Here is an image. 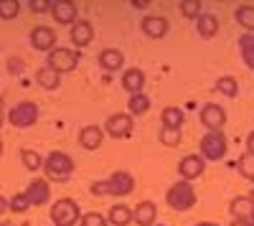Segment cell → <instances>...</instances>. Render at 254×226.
<instances>
[{
    "mask_svg": "<svg viewBox=\"0 0 254 226\" xmlns=\"http://www.w3.org/2000/svg\"><path fill=\"white\" fill-rule=\"evenodd\" d=\"M51 15L61 26H74L79 20V8L71 0H51Z\"/></svg>",
    "mask_w": 254,
    "mask_h": 226,
    "instance_id": "10",
    "label": "cell"
},
{
    "mask_svg": "<svg viewBox=\"0 0 254 226\" xmlns=\"http://www.w3.org/2000/svg\"><path fill=\"white\" fill-rule=\"evenodd\" d=\"M234 18H237V23H239L244 31H254V5H249V3L237 5Z\"/></svg>",
    "mask_w": 254,
    "mask_h": 226,
    "instance_id": "25",
    "label": "cell"
},
{
    "mask_svg": "<svg viewBox=\"0 0 254 226\" xmlns=\"http://www.w3.org/2000/svg\"><path fill=\"white\" fill-rule=\"evenodd\" d=\"M203 170H206V160L201 155H186L178 163V175H181V180H188V183L201 178Z\"/></svg>",
    "mask_w": 254,
    "mask_h": 226,
    "instance_id": "12",
    "label": "cell"
},
{
    "mask_svg": "<svg viewBox=\"0 0 254 226\" xmlns=\"http://www.w3.org/2000/svg\"><path fill=\"white\" fill-rule=\"evenodd\" d=\"M155 219H158V206L153 201H140L132 209V221L137 226H155Z\"/></svg>",
    "mask_w": 254,
    "mask_h": 226,
    "instance_id": "15",
    "label": "cell"
},
{
    "mask_svg": "<svg viewBox=\"0 0 254 226\" xmlns=\"http://www.w3.org/2000/svg\"><path fill=\"white\" fill-rule=\"evenodd\" d=\"M140 28H142V33H145L147 38H163L171 26H168V20H165L163 15H145L142 23H140Z\"/></svg>",
    "mask_w": 254,
    "mask_h": 226,
    "instance_id": "16",
    "label": "cell"
},
{
    "mask_svg": "<svg viewBox=\"0 0 254 226\" xmlns=\"http://www.w3.org/2000/svg\"><path fill=\"white\" fill-rule=\"evenodd\" d=\"M160 140H163V145L176 148L178 142H181V130H168V127H163V130H160Z\"/></svg>",
    "mask_w": 254,
    "mask_h": 226,
    "instance_id": "35",
    "label": "cell"
},
{
    "mask_svg": "<svg viewBox=\"0 0 254 226\" xmlns=\"http://www.w3.org/2000/svg\"><path fill=\"white\" fill-rule=\"evenodd\" d=\"M8 211V198H3V196H0V216H3Z\"/></svg>",
    "mask_w": 254,
    "mask_h": 226,
    "instance_id": "40",
    "label": "cell"
},
{
    "mask_svg": "<svg viewBox=\"0 0 254 226\" xmlns=\"http://www.w3.org/2000/svg\"><path fill=\"white\" fill-rule=\"evenodd\" d=\"M252 226H254V219H252Z\"/></svg>",
    "mask_w": 254,
    "mask_h": 226,
    "instance_id": "46",
    "label": "cell"
},
{
    "mask_svg": "<svg viewBox=\"0 0 254 226\" xmlns=\"http://www.w3.org/2000/svg\"><path fill=\"white\" fill-rule=\"evenodd\" d=\"M196 31L201 38H214L219 33V18L214 13H201L196 18Z\"/></svg>",
    "mask_w": 254,
    "mask_h": 226,
    "instance_id": "19",
    "label": "cell"
},
{
    "mask_svg": "<svg viewBox=\"0 0 254 226\" xmlns=\"http://www.w3.org/2000/svg\"><path fill=\"white\" fill-rule=\"evenodd\" d=\"M74 158L71 155H66V153H61V150H54V153H49L46 158H44V170H46V175L51 178V180H56V183H64V180H69L71 178V173H74Z\"/></svg>",
    "mask_w": 254,
    "mask_h": 226,
    "instance_id": "3",
    "label": "cell"
},
{
    "mask_svg": "<svg viewBox=\"0 0 254 226\" xmlns=\"http://www.w3.org/2000/svg\"><path fill=\"white\" fill-rule=\"evenodd\" d=\"M239 51H242L244 64L254 71V36H252V33H244V36L239 38Z\"/></svg>",
    "mask_w": 254,
    "mask_h": 226,
    "instance_id": "26",
    "label": "cell"
},
{
    "mask_svg": "<svg viewBox=\"0 0 254 226\" xmlns=\"http://www.w3.org/2000/svg\"><path fill=\"white\" fill-rule=\"evenodd\" d=\"M229 211H231V216H234V219L252 221L254 219V201L249 196H237V198H231Z\"/></svg>",
    "mask_w": 254,
    "mask_h": 226,
    "instance_id": "18",
    "label": "cell"
},
{
    "mask_svg": "<svg viewBox=\"0 0 254 226\" xmlns=\"http://www.w3.org/2000/svg\"><path fill=\"white\" fill-rule=\"evenodd\" d=\"M132 191H135V178H132V173H127V170H117L110 178L92 183V193L94 196H117V198H122V196H130Z\"/></svg>",
    "mask_w": 254,
    "mask_h": 226,
    "instance_id": "1",
    "label": "cell"
},
{
    "mask_svg": "<svg viewBox=\"0 0 254 226\" xmlns=\"http://www.w3.org/2000/svg\"><path fill=\"white\" fill-rule=\"evenodd\" d=\"M20 13V3L18 0H0V18L3 20H13Z\"/></svg>",
    "mask_w": 254,
    "mask_h": 226,
    "instance_id": "31",
    "label": "cell"
},
{
    "mask_svg": "<svg viewBox=\"0 0 254 226\" xmlns=\"http://www.w3.org/2000/svg\"><path fill=\"white\" fill-rule=\"evenodd\" d=\"M79 224H81V226H107L110 221H107V216H102V214H97V211H89V214H81Z\"/></svg>",
    "mask_w": 254,
    "mask_h": 226,
    "instance_id": "33",
    "label": "cell"
},
{
    "mask_svg": "<svg viewBox=\"0 0 254 226\" xmlns=\"http://www.w3.org/2000/svg\"><path fill=\"white\" fill-rule=\"evenodd\" d=\"M229 226H252V221H244V219H234Z\"/></svg>",
    "mask_w": 254,
    "mask_h": 226,
    "instance_id": "39",
    "label": "cell"
},
{
    "mask_svg": "<svg viewBox=\"0 0 254 226\" xmlns=\"http://www.w3.org/2000/svg\"><path fill=\"white\" fill-rule=\"evenodd\" d=\"M237 170L242 173V178L244 180H254V155H242L239 160H237Z\"/></svg>",
    "mask_w": 254,
    "mask_h": 226,
    "instance_id": "30",
    "label": "cell"
},
{
    "mask_svg": "<svg viewBox=\"0 0 254 226\" xmlns=\"http://www.w3.org/2000/svg\"><path fill=\"white\" fill-rule=\"evenodd\" d=\"M247 153H249V155H254V130L247 135Z\"/></svg>",
    "mask_w": 254,
    "mask_h": 226,
    "instance_id": "37",
    "label": "cell"
},
{
    "mask_svg": "<svg viewBox=\"0 0 254 226\" xmlns=\"http://www.w3.org/2000/svg\"><path fill=\"white\" fill-rule=\"evenodd\" d=\"M0 226H13V224H10V221H3V224H0Z\"/></svg>",
    "mask_w": 254,
    "mask_h": 226,
    "instance_id": "43",
    "label": "cell"
},
{
    "mask_svg": "<svg viewBox=\"0 0 254 226\" xmlns=\"http://www.w3.org/2000/svg\"><path fill=\"white\" fill-rule=\"evenodd\" d=\"M28 209H31V203H28L26 193H15V196L8 201V211H13V214H26Z\"/></svg>",
    "mask_w": 254,
    "mask_h": 226,
    "instance_id": "32",
    "label": "cell"
},
{
    "mask_svg": "<svg viewBox=\"0 0 254 226\" xmlns=\"http://www.w3.org/2000/svg\"><path fill=\"white\" fill-rule=\"evenodd\" d=\"M107 221L112 226H127V224H132V209L125 206V203H115V206L110 209V214H107Z\"/></svg>",
    "mask_w": 254,
    "mask_h": 226,
    "instance_id": "23",
    "label": "cell"
},
{
    "mask_svg": "<svg viewBox=\"0 0 254 226\" xmlns=\"http://www.w3.org/2000/svg\"><path fill=\"white\" fill-rule=\"evenodd\" d=\"M201 125L208 130V132H221L224 125H226V112L221 105H216V102H208V105H203L201 110Z\"/></svg>",
    "mask_w": 254,
    "mask_h": 226,
    "instance_id": "9",
    "label": "cell"
},
{
    "mask_svg": "<svg viewBox=\"0 0 254 226\" xmlns=\"http://www.w3.org/2000/svg\"><path fill=\"white\" fill-rule=\"evenodd\" d=\"M160 119H163V127H168V130H181L183 127V110L181 107H165L163 112H160Z\"/></svg>",
    "mask_w": 254,
    "mask_h": 226,
    "instance_id": "24",
    "label": "cell"
},
{
    "mask_svg": "<svg viewBox=\"0 0 254 226\" xmlns=\"http://www.w3.org/2000/svg\"><path fill=\"white\" fill-rule=\"evenodd\" d=\"M79 219H81V211L74 198H59L51 206L54 226H74V224H79Z\"/></svg>",
    "mask_w": 254,
    "mask_h": 226,
    "instance_id": "4",
    "label": "cell"
},
{
    "mask_svg": "<svg viewBox=\"0 0 254 226\" xmlns=\"http://www.w3.org/2000/svg\"><path fill=\"white\" fill-rule=\"evenodd\" d=\"M132 127H135V122L130 114H122V112H115L107 117V122H104V132H107L110 137L115 140H127L132 135Z\"/></svg>",
    "mask_w": 254,
    "mask_h": 226,
    "instance_id": "8",
    "label": "cell"
},
{
    "mask_svg": "<svg viewBox=\"0 0 254 226\" xmlns=\"http://www.w3.org/2000/svg\"><path fill=\"white\" fill-rule=\"evenodd\" d=\"M229 150V142L224 132H206L201 137V158L203 160H221Z\"/></svg>",
    "mask_w": 254,
    "mask_h": 226,
    "instance_id": "6",
    "label": "cell"
},
{
    "mask_svg": "<svg viewBox=\"0 0 254 226\" xmlns=\"http://www.w3.org/2000/svg\"><path fill=\"white\" fill-rule=\"evenodd\" d=\"M196 226H219V224H214V221H201V224H196Z\"/></svg>",
    "mask_w": 254,
    "mask_h": 226,
    "instance_id": "41",
    "label": "cell"
},
{
    "mask_svg": "<svg viewBox=\"0 0 254 226\" xmlns=\"http://www.w3.org/2000/svg\"><path fill=\"white\" fill-rule=\"evenodd\" d=\"M36 81H38V87L54 92V89L61 87V74H56L51 66H41V69L36 71Z\"/></svg>",
    "mask_w": 254,
    "mask_h": 226,
    "instance_id": "22",
    "label": "cell"
},
{
    "mask_svg": "<svg viewBox=\"0 0 254 226\" xmlns=\"http://www.w3.org/2000/svg\"><path fill=\"white\" fill-rule=\"evenodd\" d=\"M0 158H3V140H0Z\"/></svg>",
    "mask_w": 254,
    "mask_h": 226,
    "instance_id": "42",
    "label": "cell"
},
{
    "mask_svg": "<svg viewBox=\"0 0 254 226\" xmlns=\"http://www.w3.org/2000/svg\"><path fill=\"white\" fill-rule=\"evenodd\" d=\"M196 201H198V196H196V191H193V186H190L188 180H178V183H173L171 188H168V193H165V203L171 206L173 211H190L196 206Z\"/></svg>",
    "mask_w": 254,
    "mask_h": 226,
    "instance_id": "2",
    "label": "cell"
},
{
    "mask_svg": "<svg viewBox=\"0 0 254 226\" xmlns=\"http://www.w3.org/2000/svg\"><path fill=\"white\" fill-rule=\"evenodd\" d=\"M249 198H252V201H254V191H252V196H249Z\"/></svg>",
    "mask_w": 254,
    "mask_h": 226,
    "instance_id": "44",
    "label": "cell"
},
{
    "mask_svg": "<svg viewBox=\"0 0 254 226\" xmlns=\"http://www.w3.org/2000/svg\"><path fill=\"white\" fill-rule=\"evenodd\" d=\"M20 163L26 166V170H31V173H36V170H41L44 168V158H41V153H36V150H28V148H23L20 150Z\"/></svg>",
    "mask_w": 254,
    "mask_h": 226,
    "instance_id": "27",
    "label": "cell"
},
{
    "mask_svg": "<svg viewBox=\"0 0 254 226\" xmlns=\"http://www.w3.org/2000/svg\"><path fill=\"white\" fill-rule=\"evenodd\" d=\"M71 44L76 46V49H87L92 41H94V28H92V23L89 20H76V23L71 26Z\"/></svg>",
    "mask_w": 254,
    "mask_h": 226,
    "instance_id": "14",
    "label": "cell"
},
{
    "mask_svg": "<svg viewBox=\"0 0 254 226\" xmlns=\"http://www.w3.org/2000/svg\"><path fill=\"white\" fill-rule=\"evenodd\" d=\"M216 92L224 94V97H237V92H239L237 79L234 76H219L216 79Z\"/></svg>",
    "mask_w": 254,
    "mask_h": 226,
    "instance_id": "29",
    "label": "cell"
},
{
    "mask_svg": "<svg viewBox=\"0 0 254 226\" xmlns=\"http://www.w3.org/2000/svg\"><path fill=\"white\" fill-rule=\"evenodd\" d=\"M26 198L31 206H46V203L51 201V186H49V180L46 178H36L28 183V188L23 191Z\"/></svg>",
    "mask_w": 254,
    "mask_h": 226,
    "instance_id": "11",
    "label": "cell"
},
{
    "mask_svg": "<svg viewBox=\"0 0 254 226\" xmlns=\"http://www.w3.org/2000/svg\"><path fill=\"white\" fill-rule=\"evenodd\" d=\"M38 105L36 102H18V105L8 112V122L13 127H20V130H26L31 125H36L38 122Z\"/></svg>",
    "mask_w": 254,
    "mask_h": 226,
    "instance_id": "5",
    "label": "cell"
},
{
    "mask_svg": "<svg viewBox=\"0 0 254 226\" xmlns=\"http://www.w3.org/2000/svg\"><path fill=\"white\" fill-rule=\"evenodd\" d=\"M178 8H181V13L186 18H198L201 15V3H198V0H183Z\"/></svg>",
    "mask_w": 254,
    "mask_h": 226,
    "instance_id": "34",
    "label": "cell"
},
{
    "mask_svg": "<svg viewBox=\"0 0 254 226\" xmlns=\"http://www.w3.org/2000/svg\"><path fill=\"white\" fill-rule=\"evenodd\" d=\"M122 87L130 94H140L145 87V74L140 69H125L122 71Z\"/></svg>",
    "mask_w": 254,
    "mask_h": 226,
    "instance_id": "20",
    "label": "cell"
},
{
    "mask_svg": "<svg viewBox=\"0 0 254 226\" xmlns=\"http://www.w3.org/2000/svg\"><path fill=\"white\" fill-rule=\"evenodd\" d=\"M46 66H51L56 74H69V71H74L76 66H79V54L74 51V49H54L51 54H49V64Z\"/></svg>",
    "mask_w": 254,
    "mask_h": 226,
    "instance_id": "7",
    "label": "cell"
},
{
    "mask_svg": "<svg viewBox=\"0 0 254 226\" xmlns=\"http://www.w3.org/2000/svg\"><path fill=\"white\" fill-rule=\"evenodd\" d=\"M28 8H31L33 13H49V10H51V0H31Z\"/></svg>",
    "mask_w": 254,
    "mask_h": 226,
    "instance_id": "36",
    "label": "cell"
},
{
    "mask_svg": "<svg viewBox=\"0 0 254 226\" xmlns=\"http://www.w3.org/2000/svg\"><path fill=\"white\" fill-rule=\"evenodd\" d=\"M8 122V112H5V107H3V99H0V127H3Z\"/></svg>",
    "mask_w": 254,
    "mask_h": 226,
    "instance_id": "38",
    "label": "cell"
},
{
    "mask_svg": "<svg viewBox=\"0 0 254 226\" xmlns=\"http://www.w3.org/2000/svg\"><path fill=\"white\" fill-rule=\"evenodd\" d=\"M102 140H104V132L99 125H84L79 130V145L84 150H97L102 145Z\"/></svg>",
    "mask_w": 254,
    "mask_h": 226,
    "instance_id": "17",
    "label": "cell"
},
{
    "mask_svg": "<svg viewBox=\"0 0 254 226\" xmlns=\"http://www.w3.org/2000/svg\"><path fill=\"white\" fill-rule=\"evenodd\" d=\"M31 46L36 49V51H54L56 49V33H54V28H49V26H36L33 31H31Z\"/></svg>",
    "mask_w": 254,
    "mask_h": 226,
    "instance_id": "13",
    "label": "cell"
},
{
    "mask_svg": "<svg viewBox=\"0 0 254 226\" xmlns=\"http://www.w3.org/2000/svg\"><path fill=\"white\" fill-rule=\"evenodd\" d=\"M122 64H125V54L117 49H104L99 54V66L104 71H117V69H122Z\"/></svg>",
    "mask_w": 254,
    "mask_h": 226,
    "instance_id": "21",
    "label": "cell"
},
{
    "mask_svg": "<svg viewBox=\"0 0 254 226\" xmlns=\"http://www.w3.org/2000/svg\"><path fill=\"white\" fill-rule=\"evenodd\" d=\"M127 107H130V114L142 117L147 110H150V97H145L142 92H140V94H132L130 102H127Z\"/></svg>",
    "mask_w": 254,
    "mask_h": 226,
    "instance_id": "28",
    "label": "cell"
},
{
    "mask_svg": "<svg viewBox=\"0 0 254 226\" xmlns=\"http://www.w3.org/2000/svg\"><path fill=\"white\" fill-rule=\"evenodd\" d=\"M155 226H165V224H155Z\"/></svg>",
    "mask_w": 254,
    "mask_h": 226,
    "instance_id": "45",
    "label": "cell"
}]
</instances>
